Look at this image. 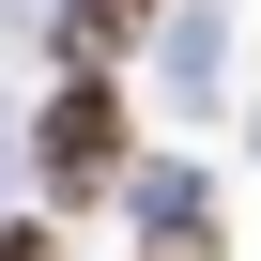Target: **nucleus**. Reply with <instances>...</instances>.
I'll return each instance as SVG.
<instances>
[{
  "mask_svg": "<svg viewBox=\"0 0 261 261\" xmlns=\"http://www.w3.org/2000/svg\"><path fill=\"white\" fill-rule=\"evenodd\" d=\"M31 169H46L62 200H108V185H123V92H108V62H77V77L46 92V123H31Z\"/></svg>",
  "mask_w": 261,
  "mask_h": 261,
  "instance_id": "obj_1",
  "label": "nucleus"
},
{
  "mask_svg": "<svg viewBox=\"0 0 261 261\" xmlns=\"http://www.w3.org/2000/svg\"><path fill=\"white\" fill-rule=\"evenodd\" d=\"M139 261H230L215 200H200V185H154V246H139Z\"/></svg>",
  "mask_w": 261,
  "mask_h": 261,
  "instance_id": "obj_2",
  "label": "nucleus"
},
{
  "mask_svg": "<svg viewBox=\"0 0 261 261\" xmlns=\"http://www.w3.org/2000/svg\"><path fill=\"white\" fill-rule=\"evenodd\" d=\"M154 31V0H62V62H123Z\"/></svg>",
  "mask_w": 261,
  "mask_h": 261,
  "instance_id": "obj_3",
  "label": "nucleus"
},
{
  "mask_svg": "<svg viewBox=\"0 0 261 261\" xmlns=\"http://www.w3.org/2000/svg\"><path fill=\"white\" fill-rule=\"evenodd\" d=\"M0 261H77V246H62V215H0Z\"/></svg>",
  "mask_w": 261,
  "mask_h": 261,
  "instance_id": "obj_4",
  "label": "nucleus"
}]
</instances>
